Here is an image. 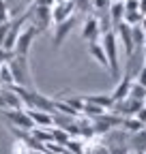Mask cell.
I'll return each mask as SVG.
<instances>
[{
	"instance_id": "3957f363",
	"label": "cell",
	"mask_w": 146,
	"mask_h": 154,
	"mask_svg": "<svg viewBox=\"0 0 146 154\" xmlns=\"http://www.w3.org/2000/svg\"><path fill=\"white\" fill-rule=\"evenodd\" d=\"M90 120V126H93V133L95 135H105L110 131H114L120 126V116L112 113V111H103L99 116H95V118H88Z\"/></svg>"
},
{
	"instance_id": "ffe728a7",
	"label": "cell",
	"mask_w": 146,
	"mask_h": 154,
	"mask_svg": "<svg viewBox=\"0 0 146 154\" xmlns=\"http://www.w3.org/2000/svg\"><path fill=\"white\" fill-rule=\"evenodd\" d=\"M15 54L13 51H9V49H5V47H0V64H7L11 58H13Z\"/></svg>"
},
{
	"instance_id": "ba28073f",
	"label": "cell",
	"mask_w": 146,
	"mask_h": 154,
	"mask_svg": "<svg viewBox=\"0 0 146 154\" xmlns=\"http://www.w3.org/2000/svg\"><path fill=\"white\" fill-rule=\"evenodd\" d=\"M114 34H116V41H122L125 58H129L131 51H133V32H131V26L120 22L118 26H114Z\"/></svg>"
},
{
	"instance_id": "30bf717a",
	"label": "cell",
	"mask_w": 146,
	"mask_h": 154,
	"mask_svg": "<svg viewBox=\"0 0 146 154\" xmlns=\"http://www.w3.org/2000/svg\"><path fill=\"white\" fill-rule=\"evenodd\" d=\"M73 13H75V7H73L71 0H62V2H56V5L52 7V24L62 22V19L71 17Z\"/></svg>"
},
{
	"instance_id": "5bb4252c",
	"label": "cell",
	"mask_w": 146,
	"mask_h": 154,
	"mask_svg": "<svg viewBox=\"0 0 146 154\" xmlns=\"http://www.w3.org/2000/svg\"><path fill=\"white\" fill-rule=\"evenodd\" d=\"M82 99L86 103H93V105L105 109V111H110V107L114 105V101H112V96H110V94H82Z\"/></svg>"
},
{
	"instance_id": "4316f807",
	"label": "cell",
	"mask_w": 146,
	"mask_h": 154,
	"mask_svg": "<svg viewBox=\"0 0 146 154\" xmlns=\"http://www.w3.org/2000/svg\"><path fill=\"white\" fill-rule=\"evenodd\" d=\"M127 154H138V152H133V150H129V152H127Z\"/></svg>"
},
{
	"instance_id": "5b68a950",
	"label": "cell",
	"mask_w": 146,
	"mask_h": 154,
	"mask_svg": "<svg viewBox=\"0 0 146 154\" xmlns=\"http://www.w3.org/2000/svg\"><path fill=\"white\" fill-rule=\"evenodd\" d=\"M2 116L11 128H17V131H32L34 128L26 109H2Z\"/></svg>"
},
{
	"instance_id": "6da1fadb",
	"label": "cell",
	"mask_w": 146,
	"mask_h": 154,
	"mask_svg": "<svg viewBox=\"0 0 146 154\" xmlns=\"http://www.w3.org/2000/svg\"><path fill=\"white\" fill-rule=\"evenodd\" d=\"M99 41L103 45L105 51V60H107V71L112 73L114 79H120V60H118V41H116V34L114 30L103 32L99 36Z\"/></svg>"
},
{
	"instance_id": "7c38bea8",
	"label": "cell",
	"mask_w": 146,
	"mask_h": 154,
	"mask_svg": "<svg viewBox=\"0 0 146 154\" xmlns=\"http://www.w3.org/2000/svg\"><path fill=\"white\" fill-rule=\"evenodd\" d=\"M26 111H28L30 120H32V124H34L36 128H49V126H54L52 113H47V111H36V109H26Z\"/></svg>"
},
{
	"instance_id": "44dd1931",
	"label": "cell",
	"mask_w": 146,
	"mask_h": 154,
	"mask_svg": "<svg viewBox=\"0 0 146 154\" xmlns=\"http://www.w3.org/2000/svg\"><path fill=\"white\" fill-rule=\"evenodd\" d=\"M133 82H138L140 86H144V88H146V69H144V66L138 71V75L133 77Z\"/></svg>"
},
{
	"instance_id": "9c48e42d",
	"label": "cell",
	"mask_w": 146,
	"mask_h": 154,
	"mask_svg": "<svg viewBox=\"0 0 146 154\" xmlns=\"http://www.w3.org/2000/svg\"><path fill=\"white\" fill-rule=\"evenodd\" d=\"M82 38L88 43H93V41H99V36H101V28H99V19L97 17H86L84 22H82Z\"/></svg>"
},
{
	"instance_id": "d4e9b609",
	"label": "cell",
	"mask_w": 146,
	"mask_h": 154,
	"mask_svg": "<svg viewBox=\"0 0 146 154\" xmlns=\"http://www.w3.org/2000/svg\"><path fill=\"white\" fill-rule=\"evenodd\" d=\"M0 109H7V105H5V99H2V92H0Z\"/></svg>"
},
{
	"instance_id": "484cf974",
	"label": "cell",
	"mask_w": 146,
	"mask_h": 154,
	"mask_svg": "<svg viewBox=\"0 0 146 154\" xmlns=\"http://www.w3.org/2000/svg\"><path fill=\"white\" fill-rule=\"evenodd\" d=\"M144 69H146V47H144Z\"/></svg>"
},
{
	"instance_id": "52a82bcc",
	"label": "cell",
	"mask_w": 146,
	"mask_h": 154,
	"mask_svg": "<svg viewBox=\"0 0 146 154\" xmlns=\"http://www.w3.org/2000/svg\"><path fill=\"white\" fill-rule=\"evenodd\" d=\"M78 15L73 13L71 17H67V19H62V22H58V24H54V36H52V43H54V49H58L62 43H65V38L71 34V30L78 26Z\"/></svg>"
},
{
	"instance_id": "f1b7e54d",
	"label": "cell",
	"mask_w": 146,
	"mask_h": 154,
	"mask_svg": "<svg viewBox=\"0 0 146 154\" xmlns=\"http://www.w3.org/2000/svg\"><path fill=\"white\" fill-rule=\"evenodd\" d=\"M144 128H146V124H144Z\"/></svg>"
},
{
	"instance_id": "7a4b0ae2",
	"label": "cell",
	"mask_w": 146,
	"mask_h": 154,
	"mask_svg": "<svg viewBox=\"0 0 146 154\" xmlns=\"http://www.w3.org/2000/svg\"><path fill=\"white\" fill-rule=\"evenodd\" d=\"M11 77H13V86L17 88H32V77H30V66H28V56H13L7 62Z\"/></svg>"
},
{
	"instance_id": "603a6c76",
	"label": "cell",
	"mask_w": 146,
	"mask_h": 154,
	"mask_svg": "<svg viewBox=\"0 0 146 154\" xmlns=\"http://www.w3.org/2000/svg\"><path fill=\"white\" fill-rule=\"evenodd\" d=\"M138 11L142 17H146V0H138Z\"/></svg>"
},
{
	"instance_id": "2e32d148",
	"label": "cell",
	"mask_w": 146,
	"mask_h": 154,
	"mask_svg": "<svg viewBox=\"0 0 146 154\" xmlns=\"http://www.w3.org/2000/svg\"><path fill=\"white\" fill-rule=\"evenodd\" d=\"M88 54L95 58V60L99 62V66H103L107 71V60H105V51H103V45L101 41H93V43H88Z\"/></svg>"
},
{
	"instance_id": "8fae6325",
	"label": "cell",
	"mask_w": 146,
	"mask_h": 154,
	"mask_svg": "<svg viewBox=\"0 0 146 154\" xmlns=\"http://www.w3.org/2000/svg\"><path fill=\"white\" fill-rule=\"evenodd\" d=\"M127 146L138 154H146V128H140L135 133L127 135Z\"/></svg>"
},
{
	"instance_id": "9a60e30c",
	"label": "cell",
	"mask_w": 146,
	"mask_h": 154,
	"mask_svg": "<svg viewBox=\"0 0 146 154\" xmlns=\"http://www.w3.org/2000/svg\"><path fill=\"white\" fill-rule=\"evenodd\" d=\"M107 15H110L112 30H114V26H118V24L122 22V15H125V5H122V0H114V2H110V7H107Z\"/></svg>"
},
{
	"instance_id": "ac0fdd59",
	"label": "cell",
	"mask_w": 146,
	"mask_h": 154,
	"mask_svg": "<svg viewBox=\"0 0 146 154\" xmlns=\"http://www.w3.org/2000/svg\"><path fill=\"white\" fill-rule=\"evenodd\" d=\"M0 86H13V77L7 64H0Z\"/></svg>"
},
{
	"instance_id": "4fadbf2b",
	"label": "cell",
	"mask_w": 146,
	"mask_h": 154,
	"mask_svg": "<svg viewBox=\"0 0 146 154\" xmlns=\"http://www.w3.org/2000/svg\"><path fill=\"white\" fill-rule=\"evenodd\" d=\"M131 77H127V75H122V79H118V84H116V88L110 92V96H112V101L116 103V101H122L127 94H129V88H131Z\"/></svg>"
},
{
	"instance_id": "8992f818",
	"label": "cell",
	"mask_w": 146,
	"mask_h": 154,
	"mask_svg": "<svg viewBox=\"0 0 146 154\" xmlns=\"http://www.w3.org/2000/svg\"><path fill=\"white\" fill-rule=\"evenodd\" d=\"M28 22L39 32L47 30L52 26V7H34V5H30V9H28Z\"/></svg>"
},
{
	"instance_id": "277c9868",
	"label": "cell",
	"mask_w": 146,
	"mask_h": 154,
	"mask_svg": "<svg viewBox=\"0 0 146 154\" xmlns=\"http://www.w3.org/2000/svg\"><path fill=\"white\" fill-rule=\"evenodd\" d=\"M39 34H41V32L28 22V24L22 28L20 36H17L15 47H13V54H17V56H28V54H30V47H32V41H34Z\"/></svg>"
},
{
	"instance_id": "e0dca14e",
	"label": "cell",
	"mask_w": 146,
	"mask_h": 154,
	"mask_svg": "<svg viewBox=\"0 0 146 154\" xmlns=\"http://www.w3.org/2000/svg\"><path fill=\"white\" fill-rule=\"evenodd\" d=\"M142 19L144 17L140 15V11H125V15H122V22L129 24V26H140Z\"/></svg>"
},
{
	"instance_id": "83f0119b",
	"label": "cell",
	"mask_w": 146,
	"mask_h": 154,
	"mask_svg": "<svg viewBox=\"0 0 146 154\" xmlns=\"http://www.w3.org/2000/svg\"><path fill=\"white\" fill-rule=\"evenodd\" d=\"M32 154H43V152H32Z\"/></svg>"
},
{
	"instance_id": "cb8c5ba5",
	"label": "cell",
	"mask_w": 146,
	"mask_h": 154,
	"mask_svg": "<svg viewBox=\"0 0 146 154\" xmlns=\"http://www.w3.org/2000/svg\"><path fill=\"white\" fill-rule=\"evenodd\" d=\"M140 28H142V34H144V47H146V17L142 19V24H140Z\"/></svg>"
},
{
	"instance_id": "d6986e66",
	"label": "cell",
	"mask_w": 146,
	"mask_h": 154,
	"mask_svg": "<svg viewBox=\"0 0 146 154\" xmlns=\"http://www.w3.org/2000/svg\"><path fill=\"white\" fill-rule=\"evenodd\" d=\"M73 7H75V11H80V13H86L88 7H90V0H73Z\"/></svg>"
},
{
	"instance_id": "7402d4cb",
	"label": "cell",
	"mask_w": 146,
	"mask_h": 154,
	"mask_svg": "<svg viewBox=\"0 0 146 154\" xmlns=\"http://www.w3.org/2000/svg\"><path fill=\"white\" fill-rule=\"evenodd\" d=\"M34 7H54V0H32Z\"/></svg>"
}]
</instances>
